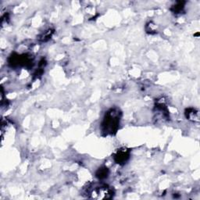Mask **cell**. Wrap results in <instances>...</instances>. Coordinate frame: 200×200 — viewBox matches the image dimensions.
<instances>
[{
  "mask_svg": "<svg viewBox=\"0 0 200 200\" xmlns=\"http://www.w3.org/2000/svg\"><path fill=\"white\" fill-rule=\"evenodd\" d=\"M121 113L117 109H111L107 112L103 119L102 128L103 132L109 135H114L119 128Z\"/></svg>",
  "mask_w": 200,
  "mask_h": 200,
  "instance_id": "obj_1",
  "label": "cell"
},
{
  "mask_svg": "<svg viewBox=\"0 0 200 200\" xmlns=\"http://www.w3.org/2000/svg\"><path fill=\"white\" fill-rule=\"evenodd\" d=\"M130 157V150L126 148H121L117 151L114 155V160L118 164H125Z\"/></svg>",
  "mask_w": 200,
  "mask_h": 200,
  "instance_id": "obj_2",
  "label": "cell"
},
{
  "mask_svg": "<svg viewBox=\"0 0 200 200\" xmlns=\"http://www.w3.org/2000/svg\"><path fill=\"white\" fill-rule=\"evenodd\" d=\"M108 169L107 167H101L98 170V171L96 172V177L99 179H104L107 177L108 176Z\"/></svg>",
  "mask_w": 200,
  "mask_h": 200,
  "instance_id": "obj_3",
  "label": "cell"
},
{
  "mask_svg": "<svg viewBox=\"0 0 200 200\" xmlns=\"http://www.w3.org/2000/svg\"><path fill=\"white\" fill-rule=\"evenodd\" d=\"M186 114H187V117H188V119L189 120L195 121V119L198 120V112L195 111V110H193V109H189V110H188L187 113H186Z\"/></svg>",
  "mask_w": 200,
  "mask_h": 200,
  "instance_id": "obj_4",
  "label": "cell"
},
{
  "mask_svg": "<svg viewBox=\"0 0 200 200\" xmlns=\"http://www.w3.org/2000/svg\"><path fill=\"white\" fill-rule=\"evenodd\" d=\"M184 8V2H177V4H175L174 5H173V7H172V10L174 13H179L182 10V9Z\"/></svg>",
  "mask_w": 200,
  "mask_h": 200,
  "instance_id": "obj_5",
  "label": "cell"
}]
</instances>
